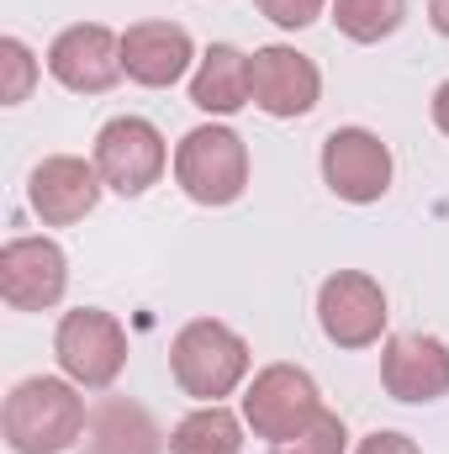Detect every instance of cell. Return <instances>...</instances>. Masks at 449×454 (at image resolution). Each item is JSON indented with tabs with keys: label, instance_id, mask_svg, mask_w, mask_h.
<instances>
[{
	"label": "cell",
	"instance_id": "obj_19",
	"mask_svg": "<svg viewBox=\"0 0 449 454\" xmlns=\"http://www.w3.org/2000/svg\"><path fill=\"white\" fill-rule=\"evenodd\" d=\"M37 85V59L21 37H0V101L5 106H21Z\"/></svg>",
	"mask_w": 449,
	"mask_h": 454
},
{
	"label": "cell",
	"instance_id": "obj_16",
	"mask_svg": "<svg viewBox=\"0 0 449 454\" xmlns=\"http://www.w3.org/2000/svg\"><path fill=\"white\" fill-rule=\"evenodd\" d=\"M159 450H164V434H159V423L138 402L106 396L101 407H91L85 454H159Z\"/></svg>",
	"mask_w": 449,
	"mask_h": 454
},
{
	"label": "cell",
	"instance_id": "obj_17",
	"mask_svg": "<svg viewBox=\"0 0 449 454\" xmlns=\"http://www.w3.org/2000/svg\"><path fill=\"white\" fill-rule=\"evenodd\" d=\"M243 418H232L223 402H201L185 412L169 434V454H243Z\"/></svg>",
	"mask_w": 449,
	"mask_h": 454
},
{
	"label": "cell",
	"instance_id": "obj_2",
	"mask_svg": "<svg viewBox=\"0 0 449 454\" xmlns=\"http://www.w3.org/2000/svg\"><path fill=\"white\" fill-rule=\"evenodd\" d=\"M169 375H175V386L185 396L223 402L248 375V343H243V333H232L217 317H196L169 343Z\"/></svg>",
	"mask_w": 449,
	"mask_h": 454
},
{
	"label": "cell",
	"instance_id": "obj_5",
	"mask_svg": "<svg viewBox=\"0 0 449 454\" xmlns=\"http://www.w3.org/2000/svg\"><path fill=\"white\" fill-rule=\"evenodd\" d=\"M318 412H323V396L302 364H264L243 391V423L254 428V439H270V444L296 439Z\"/></svg>",
	"mask_w": 449,
	"mask_h": 454
},
{
	"label": "cell",
	"instance_id": "obj_6",
	"mask_svg": "<svg viewBox=\"0 0 449 454\" xmlns=\"http://www.w3.org/2000/svg\"><path fill=\"white\" fill-rule=\"evenodd\" d=\"M106 180V191L116 196H143L159 185L164 164H169V148H164V132L148 121V116H112L101 132H96V159H91Z\"/></svg>",
	"mask_w": 449,
	"mask_h": 454
},
{
	"label": "cell",
	"instance_id": "obj_14",
	"mask_svg": "<svg viewBox=\"0 0 449 454\" xmlns=\"http://www.w3.org/2000/svg\"><path fill=\"white\" fill-rule=\"evenodd\" d=\"M191 59L196 43L180 21H132L122 32V69L143 90H169L175 80H185Z\"/></svg>",
	"mask_w": 449,
	"mask_h": 454
},
{
	"label": "cell",
	"instance_id": "obj_22",
	"mask_svg": "<svg viewBox=\"0 0 449 454\" xmlns=\"http://www.w3.org/2000/svg\"><path fill=\"white\" fill-rule=\"evenodd\" d=\"M354 454H423L407 434H397V428H375V434H365L359 439V450Z\"/></svg>",
	"mask_w": 449,
	"mask_h": 454
},
{
	"label": "cell",
	"instance_id": "obj_9",
	"mask_svg": "<svg viewBox=\"0 0 449 454\" xmlns=\"http://www.w3.org/2000/svg\"><path fill=\"white\" fill-rule=\"evenodd\" d=\"M69 291V259L53 238H11L0 248V296L11 312H48Z\"/></svg>",
	"mask_w": 449,
	"mask_h": 454
},
{
	"label": "cell",
	"instance_id": "obj_12",
	"mask_svg": "<svg viewBox=\"0 0 449 454\" xmlns=\"http://www.w3.org/2000/svg\"><path fill=\"white\" fill-rule=\"evenodd\" d=\"M101 191H106L101 169L85 164V159H75V153L43 159L32 169V180H27V201H32V212H37L43 227H69V223H80V217H91L96 201H101Z\"/></svg>",
	"mask_w": 449,
	"mask_h": 454
},
{
	"label": "cell",
	"instance_id": "obj_3",
	"mask_svg": "<svg viewBox=\"0 0 449 454\" xmlns=\"http://www.w3.org/2000/svg\"><path fill=\"white\" fill-rule=\"evenodd\" d=\"M175 180L196 207H232L248 191V148L232 127H191L175 148Z\"/></svg>",
	"mask_w": 449,
	"mask_h": 454
},
{
	"label": "cell",
	"instance_id": "obj_7",
	"mask_svg": "<svg viewBox=\"0 0 449 454\" xmlns=\"http://www.w3.org/2000/svg\"><path fill=\"white\" fill-rule=\"evenodd\" d=\"M386 291L375 275L365 270H338L318 286V323H323V339L338 348H370L386 333Z\"/></svg>",
	"mask_w": 449,
	"mask_h": 454
},
{
	"label": "cell",
	"instance_id": "obj_1",
	"mask_svg": "<svg viewBox=\"0 0 449 454\" xmlns=\"http://www.w3.org/2000/svg\"><path fill=\"white\" fill-rule=\"evenodd\" d=\"M85 423H91V407L69 375H27L21 386H11L0 412V434L16 454L75 450L85 439Z\"/></svg>",
	"mask_w": 449,
	"mask_h": 454
},
{
	"label": "cell",
	"instance_id": "obj_21",
	"mask_svg": "<svg viewBox=\"0 0 449 454\" xmlns=\"http://www.w3.org/2000/svg\"><path fill=\"white\" fill-rule=\"evenodd\" d=\"M323 5H328V0H259V11H264L275 27H286V32L312 27V21L323 16Z\"/></svg>",
	"mask_w": 449,
	"mask_h": 454
},
{
	"label": "cell",
	"instance_id": "obj_23",
	"mask_svg": "<svg viewBox=\"0 0 449 454\" xmlns=\"http://www.w3.org/2000/svg\"><path fill=\"white\" fill-rule=\"evenodd\" d=\"M434 127H439V132L449 137V80L439 85V90H434Z\"/></svg>",
	"mask_w": 449,
	"mask_h": 454
},
{
	"label": "cell",
	"instance_id": "obj_13",
	"mask_svg": "<svg viewBox=\"0 0 449 454\" xmlns=\"http://www.w3.org/2000/svg\"><path fill=\"white\" fill-rule=\"evenodd\" d=\"M381 386L391 402H439L449 396V343L434 333H397L381 348Z\"/></svg>",
	"mask_w": 449,
	"mask_h": 454
},
{
	"label": "cell",
	"instance_id": "obj_8",
	"mask_svg": "<svg viewBox=\"0 0 449 454\" xmlns=\"http://www.w3.org/2000/svg\"><path fill=\"white\" fill-rule=\"evenodd\" d=\"M323 185L349 207H370L391 191V148L370 127H334L323 137Z\"/></svg>",
	"mask_w": 449,
	"mask_h": 454
},
{
	"label": "cell",
	"instance_id": "obj_4",
	"mask_svg": "<svg viewBox=\"0 0 449 454\" xmlns=\"http://www.w3.org/2000/svg\"><path fill=\"white\" fill-rule=\"evenodd\" d=\"M53 354H59V370L80 391H106V386H116V375L127 370V333H122V323L112 312L80 307V312L59 317Z\"/></svg>",
	"mask_w": 449,
	"mask_h": 454
},
{
	"label": "cell",
	"instance_id": "obj_18",
	"mask_svg": "<svg viewBox=\"0 0 449 454\" xmlns=\"http://www.w3.org/2000/svg\"><path fill=\"white\" fill-rule=\"evenodd\" d=\"M407 21V0H334V27L349 43H381Z\"/></svg>",
	"mask_w": 449,
	"mask_h": 454
},
{
	"label": "cell",
	"instance_id": "obj_15",
	"mask_svg": "<svg viewBox=\"0 0 449 454\" xmlns=\"http://www.w3.org/2000/svg\"><path fill=\"white\" fill-rule=\"evenodd\" d=\"M254 101L248 85V53L232 43H212L191 74V106H201L207 116H232Z\"/></svg>",
	"mask_w": 449,
	"mask_h": 454
},
{
	"label": "cell",
	"instance_id": "obj_20",
	"mask_svg": "<svg viewBox=\"0 0 449 454\" xmlns=\"http://www.w3.org/2000/svg\"><path fill=\"white\" fill-rule=\"evenodd\" d=\"M343 450H349V428H343L338 412H318L296 439L270 444V454H343Z\"/></svg>",
	"mask_w": 449,
	"mask_h": 454
},
{
	"label": "cell",
	"instance_id": "obj_10",
	"mask_svg": "<svg viewBox=\"0 0 449 454\" xmlns=\"http://www.w3.org/2000/svg\"><path fill=\"white\" fill-rule=\"evenodd\" d=\"M48 74L75 90V96H101L112 90L116 80L127 74L122 69V37L101 21H75L64 27L53 43H48Z\"/></svg>",
	"mask_w": 449,
	"mask_h": 454
},
{
	"label": "cell",
	"instance_id": "obj_24",
	"mask_svg": "<svg viewBox=\"0 0 449 454\" xmlns=\"http://www.w3.org/2000/svg\"><path fill=\"white\" fill-rule=\"evenodd\" d=\"M429 21L439 37H449V0H429Z\"/></svg>",
	"mask_w": 449,
	"mask_h": 454
},
{
	"label": "cell",
	"instance_id": "obj_11",
	"mask_svg": "<svg viewBox=\"0 0 449 454\" xmlns=\"http://www.w3.org/2000/svg\"><path fill=\"white\" fill-rule=\"evenodd\" d=\"M248 85H254V106L264 116H307L323 96V74L307 53H296L291 43H270L248 53Z\"/></svg>",
	"mask_w": 449,
	"mask_h": 454
}]
</instances>
